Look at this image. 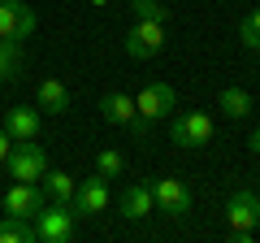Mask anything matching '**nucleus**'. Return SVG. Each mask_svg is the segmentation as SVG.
I'll return each instance as SVG.
<instances>
[{"label": "nucleus", "mask_w": 260, "mask_h": 243, "mask_svg": "<svg viewBox=\"0 0 260 243\" xmlns=\"http://www.w3.org/2000/svg\"><path fill=\"white\" fill-rule=\"evenodd\" d=\"M30 222H35V239L39 243H74V234H78V208L65 204V200H48Z\"/></svg>", "instance_id": "nucleus-1"}, {"label": "nucleus", "mask_w": 260, "mask_h": 243, "mask_svg": "<svg viewBox=\"0 0 260 243\" xmlns=\"http://www.w3.org/2000/svg\"><path fill=\"white\" fill-rule=\"evenodd\" d=\"M225 222H230V239L234 243H251L260 226V196L251 187H239L225 200Z\"/></svg>", "instance_id": "nucleus-2"}, {"label": "nucleus", "mask_w": 260, "mask_h": 243, "mask_svg": "<svg viewBox=\"0 0 260 243\" xmlns=\"http://www.w3.org/2000/svg\"><path fill=\"white\" fill-rule=\"evenodd\" d=\"M169 139L178 148H208L213 143V117L204 109L191 113H169Z\"/></svg>", "instance_id": "nucleus-3"}, {"label": "nucleus", "mask_w": 260, "mask_h": 243, "mask_svg": "<svg viewBox=\"0 0 260 243\" xmlns=\"http://www.w3.org/2000/svg\"><path fill=\"white\" fill-rule=\"evenodd\" d=\"M5 165H9V174L18 183H39L44 169H48V152L39 148V139H18V143H9Z\"/></svg>", "instance_id": "nucleus-4"}, {"label": "nucleus", "mask_w": 260, "mask_h": 243, "mask_svg": "<svg viewBox=\"0 0 260 243\" xmlns=\"http://www.w3.org/2000/svg\"><path fill=\"white\" fill-rule=\"evenodd\" d=\"M121 48H126L130 61H152V56H160L165 52V22H139L135 18V26L126 31Z\"/></svg>", "instance_id": "nucleus-5"}, {"label": "nucleus", "mask_w": 260, "mask_h": 243, "mask_svg": "<svg viewBox=\"0 0 260 243\" xmlns=\"http://www.w3.org/2000/svg\"><path fill=\"white\" fill-rule=\"evenodd\" d=\"M174 109H178V92L169 83H148L139 96H135V113H139L148 126L152 122H165Z\"/></svg>", "instance_id": "nucleus-6"}, {"label": "nucleus", "mask_w": 260, "mask_h": 243, "mask_svg": "<svg viewBox=\"0 0 260 243\" xmlns=\"http://www.w3.org/2000/svg\"><path fill=\"white\" fill-rule=\"evenodd\" d=\"M152 200H156V213L174 217V222H182L191 213V187L182 178H156L152 183Z\"/></svg>", "instance_id": "nucleus-7"}, {"label": "nucleus", "mask_w": 260, "mask_h": 243, "mask_svg": "<svg viewBox=\"0 0 260 243\" xmlns=\"http://www.w3.org/2000/svg\"><path fill=\"white\" fill-rule=\"evenodd\" d=\"M109 204H113V191H109V178L104 174H91V178L78 183V191H74L78 217H100V213H109Z\"/></svg>", "instance_id": "nucleus-8"}, {"label": "nucleus", "mask_w": 260, "mask_h": 243, "mask_svg": "<svg viewBox=\"0 0 260 243\" xmlns=\"http://www.w3.org/2000/svg\"><path fill=\"white\" fill-rule=\"evenodd\" d=\"M39 18L26 0H0V39H26L35 35Z\"/></svg>", "instance_id": "nucleus-9"}, {"label": "nucleus", "mask_w": 260, "mask_h": 243, "mask_svg": "<svg viewBox=\"0 0 260 243\" xmlns=\"http://www.w3.org/2000/svg\"><path fill=\"white\" fill-rule=\"evenodd\" d=\"M39 208H44V187L39 183H13L9 191H5V213L9 217H35Z\"/></svg>", "instance_id": "nucleus-10"}, {"label": "nucleus", "mask_w": 260, "mask_h": 243, "mask_svg": "<svg viewBox=\"0 0 260 243\" xmlns=\"http://www.w3.org/2000/svg\"><path fill=\"white\" fill-rule=\"evenodd\" d=\"M5 135H9L13 143H18V139H39V135H44V117H39V109H30V104H13V109H5Z\"/></svg>", "instance_id": "nucleus-11"}, {"label": "nucleus", "mask_w": 260, "mask_h": 243, "mask_svg": "<svg viewBox=\"0 0 260 243\" xmlns=\"http://www.w3.org/2000/svg\"><path fill=\"white\" fill-rule=\"evenodd\" d=\"M117 213L126 217V222H143L148 213H156V200H152V187H143V183H130V187L117 196Z\"/></svg>", "instance_id": "nucleus-12"}, {"label": "nucleus", "mask_w": 260, "mask_h": 243, "mask_svg": "<svg viewBox=\"0 0 260 243\" xmlns=\"http://www.w3.org/2000/svg\"><path fill=\"white\" fill-rule=\"evenodd\" d=\"M35 100H39L44 113H70L74 109V96H70V87H65L61 78H44L39 92H35Z\"/></svg>", "instance_id": "nucleus-13"}, {"label": "nucleus", "mask_w": 260, "mask_h": 243, "mask_svg": "<svg viewBox=\"0 0 260 243\" xmlns=\"http://www.w3.org/2000/svg\"><path fill=\"white\" fill-rule=\"evenodd\" d=\"M217 109H221L230 122H243V117H251L256 104H251V92H247V87H221V92H217Z\"/></svg>", "instance_id": "nucleus-14"}, {"label": "nucleus", "mask_w": 260, "mask_h": 243, "mask_svg": "<svg viewBox=\"0 0 260 243\" xmlns=\"http://www.w3.org/2000/svg\"><path fill=\"white\" fill-rule=\"evenodd\" d=\"M100 117L109 122V126H126V122L135 117V96L130 92H109L100 100Z\"/></svg>", "instance_id": "nucleus-15"}, {"label": "nucleus", "mask_w": 260, "mask_h": 243, "mask_svg": "<svg viewBox=\"0 0 260 243\" xmlns=\"http://www.w3.org/2000/svg\"><path fill=\"white\" fill-rule=\"evenodd\" d=\"M22 66H26V52H22V39H0V83H18Z\"/></svg>", "instance_id": "nucleus-16"}, {"label": "nucleus", "mask_w": 260, "mask_h": 243, "mask_svg": "<svg viewBox=\"0 0 260 243\" xmlns=\"http://www.w3.org/2000/svg\"><path fill=\"white\" fill-rule=\"evenodd\" d=\"M39 183H44V196H48V200H65V204H74V191H78V183H74L70 174H65V169H52V165H48Z\"/></svg>", "instance_id": "nucleus-17"}, {"label": "nucleus", "mask_w": 260, "mask_h": 243, "mask_svg": "<svg viewBox=\"0 0 260 243\" xmlns=\"http://www.w3.org/2000/svg\"><path fill=\"white\" fill-rule=\"evenodd\" d=\"M0 243H39L35 239V222L5 213V222H0Z\"/></svg>", "instance_id": "nucleus-18"}, {"label": "nucleus", "mask_w": 260, "mask_h": 243, "mask_svg": "<svg viewBox=\"0 0 260 243\" xmlns=\"http://www.w3.org/2000/svg\"><path fill=\"white\" fill-rule=\"evenodd\" d=\"M239 39H243V48H247V52H260V9L243 13V22H239Z\"/></svg>", "instance_id": "nucleus-19"}, {"label": "nucleus", "mask_w": 260, "mask_h": 243, "mask_svg": "<svg viewBox=\"0 0 260 243\" xmlns=\"http://www.w3.org/2000/svg\"><path fill=\"white\" fill-rule=\"evenodd\" d=\"M130 13L139 22H169V5L160 0H130Z\"/></svg>", "instance_id": "nucleus-20"}, {"label": "nucleus", "mask_w": 260, "mask_h": 243, "mask_svg": "<svg viewBox=\"0 0 260 243\" xmlns=\"http://www.w3.org/2000/svg\"><path fill=\"white\" fill-rule=\"evenodd\" d=\"M121 169H126V157H121V152L104 148L100 157H95V174H104V178H121Z\"/></svg>", "instance_id": "nucleus-21"}, {"label": "nucleus", "mask_w": 260, "mask_h": 243, "mask_svg": "<svg viewBox=\"0 0 260 243\" xmlns=\"http://www.w3.org/2000/svg\"><path fill=\"white\" fill-rule=\"evenodd\" d=\"M9 143H13V139L5 135V126H0V165H5V157H9Z\"/></svg>", "instance_id": "nucleus-22"}, {"label": "nucleus", "mask_w": 260, "mask_h": 243, "mask_svg": "<svg viewBox=\"0 0 260 243\" xmlns=\"http://www.w3.org/2000/svg\"><path fill=\"white\" fill-rule=\"evenodd\" d=\"M247 148H251V152H256V157H260V126H256V131H251V139H247Z\"/></svg>", "instance_id": "nucleus-23"}, {"label": "nucleus", "mask_w": 260, "mask_h": 243, "mask_svg": "<svg viewBox=\"0 0 260 243\" xmlns=\"http://www.w3.org/2000/svg\"><path fill=\"white\" fill-rule=\"evenodd\" d=\"M91 5H109V0H91Z\"/></svg>", "instance_id": "nucleus-24"}]
</instances>
